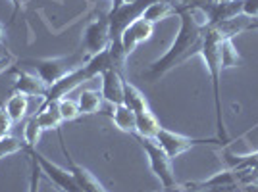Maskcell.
<instances>
[{
	"label": "cell",
	"instance_id": "obj_1",
	"mask_svg": "<svg viewBox=\"0 0 258 192\" xmlns=\"http://www.w3.org/2000/svg\"><path fill=\"white\" fill-rule=\"evenodd\" d=\"M177 18H179V31L173 43L170 44V48L143 71V79H147L149 83L160 81L175 65L187 62L191 56L199 54L201 50L203 37L208 27L205 12L199 6H177Z\"/></svg>",
	"mask_w": 258,
	"mask_h": 192
},
{
	"label": "cell",
	"instance_id": "obj_2",
	"mask_svg": "<svg viewBox=\"0 0 258 192\" xmlns=\"http://www.w3.org/2000/svg\"><path fill=\"white\" fill-rule=\"evenodd\" d=\"M222 39L224 35L218 31L216 27L208 25L203 37V44H201V50L199 56L205 60L206 69L210 73V81H212V92H214V114H216V131H218V139L222 140L224 144L229 142L226 131V123H224V112H222V90H220V81H222V71H224V65H222V52H220V46H222Z\"/></svg>",
	"mask_w": 258,
	"mask_h": 192
},
{
	"label": "cell",
	"instance_id": "obj_3",
	"mask_svg": "<svg viewBox=\"0 0 258 192\" xmlns=\"http://www.w3.org/2000/svg\"><path fill=\"white\" fill-rule=\"evenodd\" d=\"M91 56H87L83 50L70 56H60V58H44V60H37L33 62V69L35 73L43 79V83L48 88L58 83L62 77H66L68 73H72L74 69H77L79 65H83Z\"/></svg>",
	"mask_w": 258,
	"mask_h": 192
},
{
	"label": "cell",
	"instance_id": "obj_4",
	"mask_svg": "<svg viewBox=\"0 0 258 192\" xmlns=\"http://www.w3.org/2000/svg\"><path fill=\"white\" fill-rule=\"evenodd\" d=\"M141 142V146L145 150L147 158H149V165L151 171L154 173V177L160 181L164 190H173L179 188L181 184H177L175 181V173L172 169V160L168 158V154L158 146V142L154 139H145V137H135Z\"/></svg>",
	"mask_w": 258,
	"mask_h": 192
},
{
	"label": "cell",
	"instance_id": "obj_5",
	"mask_svg": "<svg viewBox=\"0 0 258 192\" xmlns=\"http://www.w3.org/2000/svg\"><path fill=\"white\" fill-rule=\"evenodd\" d=\"M154 140L168 154L170 160H175L177 156H181L183 152L197 148V146H226L218 137H214V139H193V137H185V135L173 133V131L164 127H160V131L156 133Z\"/></svg>",
	"mask_w": 258,
	"mask_h": 192
},
{
	"label": "cell",
	"instance_id": "obj_6",
	"mask_svg": "<svg viewBox=\"0 0 258 192\" xmlns=\"http://www.w3.org/2000/svg\"><path fill=\"white\" fill-rule=\"evenodd\" d=\"M83 52L87 56H95L102 50L110 48V22H108V14H100L95 20H91L89 25L83 31Z\"/></svg>",
	"mask_w": 258,
	"mask_h": 192
},
{
	"label": "cell",
	"instance_id": "obj_7",
	"mask_svg": "<svg viewBox=\"0 0 258 192\" xmlns=\"http://www.w3.org/2000/svg\"><path fill=\"white\" fill-rule=\"evenodd\" d=\"M25 150H27L31 156L37 158L43 173L54 182V186H56L60 192H83L81 188H79V184H77V181L74 179V175H72V171L70 169H64V167H60V165L52 163L50 160H46L43 154H39L35 148H25Z\"/></svg>",
	"mask_w": 258,
	"mask_h": 192
},
{
	"label": "cell",
	"instance_id": "obj_8",
	"mask_svg": "<svg viewBox=\"0 0 258 192\" xmlns=\"http://www.w3.org/2000/svg\"><path fill=\"white\" fill-rule=\"evenodd\" d=\"M152 33H154V25L149 23L147 20H143V18L127 25L121 33V37H119V52L123 54V58H127L141 43L149 41Z\"/></svg>",
	"mask_w": 258,
	"mask_h": 192
},
{
	"label": "cell",
	"instance_id": "obj_9",
	"mask_svg": "<svg viewBox=\"0 0 258 192\" xmlns=\"http://www.w3.org/2000/svg\"><path fill=\"white\" fill-rule=\"evenodd\" d=\"M58 139H60V144H62V152H64L66 160H68V165H70L68 169L72 171V175H74V179H76L77 184H79V188H81L83 192H108V188H104V184L98 181L91 171L85 169L83 165H79V163L72 158L70 150L66 148L64 137H62V133H60V131H58Z\"/></svg>",
	"mask_w": 258,
	"mask_h": 192
},
{
	"label": "cell",
	"instance_id": "obj_10",
	"mask_svg": "<svg viewBox=\"0 0 258 192\" xmlns=\"http://www.w3.org/2000/svg\"><path fill=\"white\" fill-rule=\"evenodd\" d=\"M123 81L125 79L114 67H108L100 73V94L112 106L123 104Z\"/></svg>",
	"mask_w": 258,
	"mask_h": 192
},
{
	"label": "cell",
	"instance_id": "obj_11",
	"mask_svg": "<svg viewBox=\"0 0 258 192\" xmlns=\"http://www.w3.org/2000/svg\"><path fill=\"white\" fill-rule=\"evenodd\" d=\"M48 86L43 83V79L35 71H18L16 83H14V92H20L23 96H39L41 100L44 98Z\"/></svg>",
	"mask_w": 258,
	"mask_h": 192
},
{
	"label": "cell",
	"instance_id": "obj_12",
	"mask_svg": "<svg viewBox=\"0 0 258 192\" xmlns=\"http://www.w3.org/2000/svg\"><path fill=\"white\" fill-rule=\"evenodd\" d=\"M172 16H177V4L173 0H154L152 4H149L147 10L143 12L141 18L154 25V23L168 20Z\"/></svg>",
	"mask_w": 258,
	"mask_h": 192
},
{
	"label": "cell",
	"instance_id": "obj_13",
	"mask_svg": "<svg viewBox=\"0 0 258 192\" xmlns=\"http://www.w3.org/2000/svg\"><path fill=\"white\" fill-rule=\"evenodd\" d=\"M123 106H127L135 116L145 114V112L151 110L145 94L135 85H131L129 81H123Z\"/></svg>",
	"mask_w": 258,
	"mask_h": 192
},
{
	"label": "cell",
	"instance_id": "obj_14",
	"mask_svg": "<svg viewBox=\"0 0 258 192\" xmlns=\"http://www.w3.org/2000/svg\"><path fill=\"white\" fill-rule=\"evenodd\" d=\"M112 121H114V125H116L119 131L127 133V135H131V137L137 135V116H135L127 106H123V104L114 106Z\"/></svg>",
	"mask_w": 258,
	"mask_h": 192
},
{
	"label": "cell",
	"instance_id": "obj_15",
	"mask_svg": "<svg viewBox=\"0 0 258 192\" xmlns=\"http://www.w3.org/2000/svg\"><path fill=\"white\" fill-rule=\"evenodd\" d=\"M6 112L12 118L14 123H20L27 118V112H29V98L27 96L20 94V92H14L6 102Z\"/></svg>",
	"mask_w": 258,
	"mask_h": 192
},
{
	"label": "cell",
	"instance_id": "obj_16",
	"mask_svg": "<svg viewBox=\"0 0 258 192\" xmlns=\"http://www.w3.org/2000/svg\"><path fill=\"white\" fill-rule=\"evenodd\" d=\"M35 119H37V123L41 125L43 131L60 129V125H62V116H60V112H58V104H48L46 108L37 110Z\"/></svg>",
	"mask_w": 258,
	"mask_h": 192
},
{
	"label": "cell",
	"instance_id": "obj_17",
	"mask_svg": "<svg viewBox=\"0 0 258 192\" xmlns=\"http://www.w3.org/2000/svg\"><path fill=\"white\" fill-rule=\"evenodd\" d=\"M158 131H160V123H158V119H156V116L152 114L151 110L137 116V135L135 137L154 139Z\"/></svg>",
	"mask_w": 258,
	"mask_h": 192
},
{
	"label": "cell",
	"instance_id": "obj_18",
	"mask_svg": "<svg viewBox=\"0 0 258 192\" xmlns=\"http://www.w3.org/2000/svg\"><path fill=\"white\" fill-rule=\"evenodd\" d=\"M102 104V94L98 90L87 88L77 96V106L81 110V114H97Z\"/></svg>",
	"mask_w": 258,
	"mask_h": 192
},
{
	"label": "cell",
	"instance_id": "obj_19",
	"mask_svg": "<svg viewBox=\"0 0 258 192\" xmlns=\"http://www.w3.org/2000/svg\"><path fill=\"white\" fill-rule=\"evenodd\" d=\"M41 135H43V129L37 123L35 116L25 121V127H23V142H25V148H35L41 140Z\"/></svg>",
	"mask_w": 258,
	"mask_h": 192
},
{
	"label": "cell",
	"instance_id": "obj_20",
	"mask_svg": "<svg viewBox=\"0 0 258 192\" xmlns=\"http://www.w3.org/2000/svg\"><path fill=\"white\" fill-rule=\"evenodd\" d=\"M220 52H222V65H224V69H226V67H235V65L241 62V56H239V52L235 50L231 39H227V37L222 39Z\"/></svg>",
	"mask_w": 258,
	"mask_h": 192
},
{
	"label": "cell",
	"instance_id": "obj_21",
	"mask_svg": "<svg viewBox=\"0 0 258 192\" xmlns=\"http://www.w3.org/2000/svg\"><path fill=\"white\" fill-rule=\"evenodd\" d=\"M58 104V112H60V116H62V121H74L81 116V110L77 106V100H72V98H62V100H58L56 102Z\"/></svg>",
	"mask_w": 258,
	"mask_h": 192
},
{
	"label": "cell",
	"instance_id": "obj_22",
	"mask_svg": "<svg viewBox=\"0 0 258 192\" xmlns=\"http://www.w3.org/2000/svg\"><path fill=\"white\" fill-rule=\"evenodd\" d=\"M22 150H25V144L20 142L16 137L8 135V137L0 139V160L6 158V156H12V154H18V152H22Z\"/></svg>",
	"mask_w": 258,
	"mask_h": 192
},
{
	"label": "cell",
	"instance_id": "obj_23",
	"mask_svg": "<svg viewBox=\"0 0 258 192\" xmlns=\"http://www.w3.org/2000/svg\"><path fill=\"white\" fill-rule=\"evenodd\" d=\"M31 156V154H29ZM43 169L39 165V161L35 156H31V175H29V186H27V192H39V186H41V179H43Z\"/></svg>",
	"mask_w": 258,
	"mask_h": 192
},
{
	"label": "cell",
	"instance_id": "obj_24",
	"mask_svg": "<svg viewBox=\"0 0 258 192\" xmlns=\"http://www.w3.org/2000/svg\"><path fill=\"white\" fill-rule=\"evenodd\" d=\"M12 125H14V121H12V118L8 116L6 108L0 106V139H4V137L10 135Z\"/></svg>",
	"mask_w": 258,
	"mask_h": 192
},
{
	"label": "cell",
	"instance_id": "obj_25",
	"mask_svg": "<svg viewBox=\"0 0 258 192\" xmlns=\"http://www.w3.org/2000/svg\"><path fill=\"white\" fill-rule=\"evenodd\" d=\"M241 16H245L248 20H258V0H243V10Z\"/></svg>",
	"mask_w": 258,
	"mask_h": 192
},
{
	"label": "cell",
	"instance_id": "obj_26",
	"mask_svg": "<svg viewBox=\"0 0 258 192\" xmlns=\"http://www.w3.org/2000/svg\"><path fill=\"white\" fill-rule=\"evenodd\" d=\"M177 6H205V4H210L214 0H173Z\"/></svg>",
	"mask_w": 258,
	"mask_h": 192
},
{
	"label": "cell",
	"instance_id": "obj_27",
	"mask_svg": "<svg viewBox=\"0 0 258 192\" xmlns=\"http://www.w3.org/2000/svg\"><path fill=\"white\" fill-rule=\"evenodd\" d=\"M6 43V29H4V25L0 23V44Z\"/></svg>",
	"mask_w": 258,
	"mask_h": 192
},
{
	"label": "cell",
	"instance_id": "obj_28",
	"mask_svg": "<svg viewBox=\"0 0 258 192\" xmlns=\"http://www.w3.org/2000/svg\"><path fill=\"white\" fill-rule=\"evenodd\" d=\"M12 4H14V8H16V14H18V10L23 6V0H10Z\"/></svg>",
	"mask_w": 258,
	"mask_h": 192
},
{
	"label": "cell",
	"instance_id": "obj_29",
	"mask_svg": "<svg viewBox=\"0 0 258 192\" xmlns=\"http://www.w3.org/2000/svg\"><path fill=\"white\" fill-rule=\"evenodd\" d=\"M164 192H183V186H179V188H173V190H164Z\"/></svg>",
	"mask_w": 258,
	"mask_h": 192
}]
</instances>
